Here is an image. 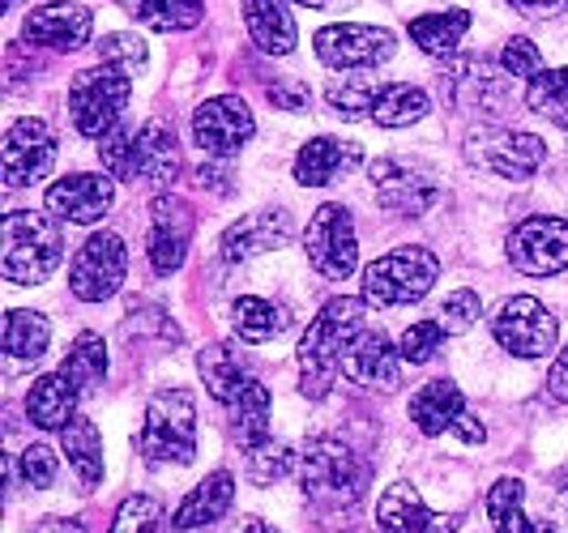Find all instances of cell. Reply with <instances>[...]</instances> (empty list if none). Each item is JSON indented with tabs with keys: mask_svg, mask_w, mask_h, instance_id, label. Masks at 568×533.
<instances>
[{
	"mask_svg": "<svg viewBox=\"0 0 568 533\" xmlns=\"http://www.w3.org/2000/svg\"><path fill=\"white\" fill-rule=\"evenodd\" d=\"M129 94H133V73L115 69V64H94L82 69L73 82H69V115H73V129L82 137H108L112 129H120V115L129 107Z\"/></svg>",
	"mask_w": 568,
	"mask_h": 533,
	"instance_id": "8992f818",
	"label": "cell"
},
{
	"mask_svg": "<svg viewBox=\"0 0 568 533\" xmlns=\"http://www.w3.org/2000/svg\"><path fill=\"white\" fill-rule=\"evenodd\" d=\"M90 30H94V18L85 4H43V9H30L27 18V34L34 48H48V52H78L90 43Z\"/></svg>",
	"mask_w": 568,
	"mask_h": 533,
	"instance_id": "ffe728a7",
	"label": "cell"
},
{
	"mask_svg": "<svg viewBox=\"0 0 568 533\" xmlns=\"http://www.w3.org/2000/svg\"><path fill=\"white\" fill-rule=\"evenodd\" d=\"M372 188H376V201L398 218H424L427 209L440 201V184L424 167L402 163V158H376L372 163Z\"/></svg>",
	"mask_w": 568,
	"mask_h": 533,
	"instance_id": "9a60e30c",
	"label": "cell"
},
{
	"mask_svg": "<svg viewBox=\"0 0 568 533\" xmlns=\"http://www.w3.org/2000/svg\"><path fill=\"white\" fill-rule=\"evenodd\" d=\"M142 457L150 465H189L197 457V401L189 389H163L150 397Z\"/></svg>",
	"mask_w": 568,
	"mask_h": 533,
	"instance_id": "5b68a950",
	"label": "cell"
},
{
	"mask_svg": "<svg viewBox=\"0 0 568 533\" xmlns=\"http://www.w3.org/2000/svg\"><path fill=\"white\" fill-rule=\"evenodd\" d=\"M64 256V235L48 214H34V209H13L4 214L0 223V269L9 281H34L52 278Z\"/></svg>",
	"mask_w": 568,
	"mask_h": 533,
	"instance_id": "7a4b0ae2",
	"label": "cell"
},
{
	"mask_svg": "<svg viewBox=\"0 0 568 533\" xmlns=\"http://www.w3.org/2000/svg\"><path fill=\"white\" fill-rule=\"evenodd\" d=\"M526 107L568 129V69H547L526 85Z\"/></svg>",
	"mask_w": 568,
	"mask_h": 533,
	"instance_id": "f35d334b",
	"label": "cell"
},
{
	"mask_svg": "<svg viewBox=\"0 0 568 533\" xmlns=\"http://www.w3.org/2000/svg\"><path fill=\"white\" fill-rule=\"evenodd\" d=\"M304 253L321 278L342 281L355 274L359 265V239H355V223H351V209L342 205H321L308 223L304 235Z\"/></svg>",
	"mask_w": 568,
	"mask_h": 533,
	"instance_id": "9c48e42d",
	"label": "cell"
},
{
	"mask_svg": "<svg viewBox=\"0 0 568 533\" xmlns=\"http://www.w3.org/2000/svg\"><path fill=\"white\" fill-rule=\"evenodd\" d=\"M509 4L521 18H530V22H551V18H560L568 9V0H509Z\"/></svg>",
	"mask_w": 568,
	"mask_h": 533,
	"instance_id": "c3c4849f",
	"label": "cell"
},
{
	"mask_svg": "<svg viewBox=\"0 0 568 533\" xmlns=\"http://www.w3.org/2000/svg\"><path fill=\"white\" fill-rule=\"evenodd\" d=\"M18 470H22V482H27V486L43 491V486L57 482V452L48 449V444H30V449L22 452V461H18Z\"/></svg>",
	"mask_w": 568,
	"mask_h": 533,
	"instance_id": "bcb514c9",
	"label": "cell"
},
{
	"mask_svg": "<svg viewBox=\"0 0 568 533\" xmlns=\"http://www.w3.org/2000/svg\"><path fill=\"white\" fill-rule=\"evenodd\" d=\"M150 265H154V274H175L180 265H184V256H189V239H193V209L184 205L180 197H163L154 201V209H150Z\"/></svg>",
	"mask_w": 568,
	"mask_h": 533,
	"instance_id": "e0dca14e",
	"label": "cell"
},
{
	"mask_svg": "<svg viewBox=\"0 0 568 533\" xmlns=\"http://www.w3.org/2000/svg\"><path fill=\"white\" fill-rule=\"evenodd\" d=\"M364 163V150L355 141L338 137H313L300 154H295V180L304 188H325L329 180H338L342 171L359 167Z\"/></svg>",
	"mask_w": 568,
	"mask_h": 533,
	"instance_id": "603a6c76",
	"label": "cell"
},
{
	"mask_svg": "<svg viewBox=\"0 0 568 533\" xmlns=\"http://www.w3.org/2000/svg\"><path fill=\"white\" fill-rule=\"evenodd\" d=\"M244 27L265 57H291L300 43V30H295L286 0H244Z\"/></svg>",
	"mask_w": 568,
	"mask_h": 533,
	"instance_id": "484cf974",
	"label": "cell"
},
{
	"mask_svg": "<svg viewBox=\"0 0 568 533\" xmlns=\"http://www.w3.org/2000/svg\"><path fill=\"white\" fill-rule=\"evenodd\" d=\"M295 235V223L286 209H256V214H244L240 223L227 226L223 235V260L227 265H240V260H253V256L278 253L291 244Z\"/></svg>",
	"mask_w": 568,
	"mask_h": 533,
	"instance_id": "d6986e66",
	"label": "cell"
},
{
	"mask_svg": "<svg viewBox=\"0 0 568 533\" xmlns=\"http://www.w3.org/2000/svg\"><path fill=\"white\" fill-rule=\"evenodd\" d=\"M34 533H85L78 521H69V516H52V521H43Z\"/></svg>",
	"mask_w": 568,
	"mask_h": 533,
	"instance_id": "f907efd6",
	"label": "cell"
},
{
	"mask_svg": "<svg viewBox=\"0 0 568 533\" xmlns=\"http://www.w3.org/2000/svg\"><path fill=\"white\" fill-rule=\"evenodd\" d=\"M479 311H484V304L475 290H454L440 308V325H445V334H466L470 325H479Z\"/></svg>",
	"mask_w": 568,
	"mask_h": 533,
	"instance_id": "f6af8a7d",
	"label": "cell"
},
{
	"mask_svg": "<svg viewBox=\"0 0 568 533\" xmlns=\"http://www.w3.org/2000/svg\"><path fill=\"white\" fill-rule=\"evenodd\" d=\"M180 175V141L175 129L163 120H145L133 129V180H145L154 188H171Z\"/></svg>",
	"mask_w": 568,
	"mask_h": 533,
	"instance_id": "7402d4cb",
	"label": "cell"
},
{
	"mask_svg": "<svg viewBox=\"0 0 568 533\" xmlns=\"http://www.w3.org/2000/svg\"><path fill=\"white\" fill-rule=\"evenodd\" d=\"M256 133L253 107L240 99V94H219V99H205L197 112H193V141L210 158H231L240 154Z\"/></svg>",
	"mask_w": 568,
	"mask_h": 533,
	"instance_id": "4fadbf2b",
	"label": "cell"
},
{
	"mask_svg": "<svg viewBox=\"0 0 568 533\" xmlns=\"http://www.w3.org/2000/svg\"><path fill=\"white\" fill-rule=\"evenodd\" d=\"M560 486H565V495H568V474H565V482H560Z\"/></svg>",
	"mask_w": 568,
	"mask_h": 533,
	"instance_id": "db71d44e",
	"label": "cell"
},
{
	"mask_svg": "<svg viewBox=\"0 0 568 533\" xmlns=\"http://www.w3.org/2000/svg\"><path fill=\"white\" fill-rule=\"evenodd\" d=\"M99 57H103V64H115V69H124V73H138L145 64V43L138 34L120 30V34H108V39L99 43Z\"/></svg>",
	"mask_w": 568,
	"mask_h": 533,
	"instance_id": "7bdbcfd3",
	"label": "cell"
},
{
	"mask_svg": "<svg viewBox=\"0 0 568 533\" xmlns=\"http://www.w3.org/2000/svg\"><path fill=\"white\" fill-rule=\"evenodd\" d=\"M295 4H308V9H338V4H351V0H295Z\"/></svg>",
	"mask_w": 568,
	"mask_h": 533,
	"instance_id": "f5cc1de1",
	"label": "cell"
},
{
	"mask_svg": "<svg viewBox=\"0 0 568 533\" xmlns=\"http://www.w3.org/2000/svg\"><path fill=\"white\" fill-rule=\"evenodd\" d=\"M270 103H274V107H286V112H304V107H308V85L274 82L270 85Z\"/></svg>",
	"mask_w": 568,
	"mask_h": 533,
	"instance_id": "7dc6e473",
	"label": "cell"
},
{
	"mask_svg": "<svg viewBox=\"0 0 568 533\" xmlns=\"http://www.w3.org/2000/svg\"><path fill=\"white\" fill-rule=\"evenodd\" d=\"M547 389H551V397L556 401H568V350L556 359V367H551V376H547Z\"/></svg>",
	"mask_w": 568,
	"mask_h": 533,
	"instance_id": "681fc988",
	"label": "cell"
},
{
	"mask_svg": "<svg viewBox=\"0 0 568 533\" xmlns=\"http://www.w3.org/2000/svg\"><path fill=\"white\" fill-rule=\"evenodd\" d=\"M60 449H64V461L73 465V474H78L82 486H99L103 482V440H99L94 422L78 414L60 431Z\"/></svg>",
	"mask_w": 568,
	"mask_h": 533,
	"instance_id": "f1b7e54d",
	"label": "cell"
},
{
	"mask_svg": "<svg viewBox=\"0 0 568 533\" xmlns=\"http://www.w3.org/2000/svg\"><path fill=\"white\" fill-rule=\"evenodd\" d=\"M454 103L475 112H496L505 103V82L487 69L484 60H462L454 69Z\"/></svg>",
	"mask_w": 568,
	"mask_h": 533,
	"instance_id": "1f68e13d",
	"label": "cell"
},
{
	"mask_svg": "<svg viewBox=\"0 0 568 533\" xmlns=\"http://www.w3.org/2000/svg\"><path fill=\"white\" fill-rule=\"evenodd\" d=\"M364 304L368 299H329L316 311L308 334L300 337V389L304 397H321L334 389V376L342 371V359L351 350V341L364 334Z\"/></svg>",
	"mask_w": 568,
	"mask_h": 533,
	"instance_id": "6da1fadb",
	"label": "cell"
},
{
	"mask_svg": "<svg viewBox=\"0 0 568 533\" xmlns=\"http://www.w3.org/2000/svg\"><path fill=\"white\" fill-rule=\"evenodd\" d=\"M129 13L145 22L150 30H193L201 22V13H205V0H133L129 4Z\"/></svg>",
	"mask_w": 568,
	"mask_h": 533,
	"instance_id": "74e56055",
	"label": "cell"
},
{
	"mask_svg": "<svg viewBox=\"0 0 568 533\" xmlns=\"http://www.w3.org/2000/svg\"><path fill=\"white\" fill-rule=\"evenodd\" d=\"M235 504V478L227 470L210 474L205 482H197L189 491V500L175 512V530H201V525H214L219 516H227V508Z\"/></svg>",
	"mask_w": 568,
	"mask_h": 533,
	"instance_id": "83f0119b",
	"label": "cell"
},
{
	"mask_svg": "<svg viewBox=\"0 0 568 533\" xmlns=\"http://www.w3.org/2000/svg\"><path fill=\"white\" fill-rule=\"evenodd\" d=\"M231 320H235V334L244 337V341L261 346V341H274V337L291 325V311H286L283 304L261 299V295H244V299H235Z\"/></svg>",
	"mask_w": 568,
	"mask_h": 533,
	"instance_id": "d6a6232c",
	"label": "cell"
},
{
	"mask_svg": "<svg viewBox=\"0 0 568 533\" xmlns=\"http://www.w3.org/2000/svg\"><path fill=\"white\" fill-rule=\"evenodd\" d=\"M197 371H201V380H205V389H210V397L223 401V406H231V401L240 397V389L253 380L244 359H240L231 346H205L197 355Z\"/></svg>",
	"mask_w": 568,
	"mask_h": 533,
	"instance_id": "4dcf8cb0",
	"label": "cell"
},
{
	"mask_svg": "<svg viewBox=\"0 0 568 533\" xmlns=\"http://www.w3.org/2000/svg\"><path fill=\"white\" fill-rule=\"evenodd\" d=\"M295 470V452L286 449V444H261V449L248 452V478H253L256 486H270V482H283L286 474Z\"/></svg>",
	"mask_w": 568,
	"mask_h": 533,
	"instance_id": "60d3db41",
	"label": "cell"
},
{
	"mask_svg": "<svg viewBox=\"0 0 568 533\" xmlns=\"http://www.w3.org/2000/svg\"><path fill=\"white\" fill-rule=\"evenodd\" d=\"M325 99L346 120H372L381 129H406L432 112V99L406 82H338L325 90Z\"/></svg>",
	"mask_w": 568,
	"mask_h": 533,
	"instance_id": "277c9868",
	"label": "cell"
},
{
	"mask_svg": "<svg viewBox=\"0 0 568 533\" xmlns=\"http://www.w3.org/2000/svg\"><path fill=\"white\" fill-rule=\"evenodd\" d=\"M129 274V248L115 230H99L82 244V253L73 256V269H69V290L82 299V304H103L112 299L115 290L124 286Z\"/></svg>",
	"mask_w": 568,
	"mask_h": 533,
	"instance_id": "ba28073f",
	"label": "cell"
},
{
	"mask_svg": "<svg viewBox=\"0 0 568 533\" xmlns=\"http://www.w3.org/2000/svg\"><path fill=\"white\" fill-rule=\"evenodd\" d=\"M57 163V133L48 129V120H18L9 133H4V145H0V167H4V184L9 188H27V184H39Z\"/></svg>",
	"mask_w": 568,
	"mask_h": 533,
	"instance_id": "5bb4252c",
	"label": "cell"
},
{
	"mask_svg": "<svg viewBox=\"0 0 568 533\" xmlns=\"http://www.w3.org/2000/svg\"><path fill=\"white\" fill-rule=\"evenodd\" d=\"M235 533H278V530H274V525H265L261 516H248V521H244V525H240Z\"/></svg>",
	"mask_w": 568,
	"mask_h": 533,
	"instance_id": "816d5d0a",
	"label": "cell"
},
{
	"mask_svg": "<svg viewBox=\"0 0 568 533\" xmlns=\"http://www.w3.org/2000/svg\"><path fill=\"white\" fill-rule=\"evenodd\" d=\"M466 158L505 180H530L547 163V145L535 133H517V129H479L466 141Z\"/></svg>",
	"mask_w": 568,
	"mask_h": 533,
	"instance_id": "7c38bea8",
	"label": "cell"
},
{
	"mask_svg": "<svg viewBox=\"0 0 568 533\" xmlns=\"http://www.w3.org/2000/svg\"><path fill=\"white\" fill-rule=\"evenodd\" d=\"M342 371L359 389L394 393L402 376V350H394V341L381 334V329H364V334L351 341V350L342 359Z\"/></svg>",
	"mask_w": 568,
	"mask_h": 533,
	"instance_id": "ac0fdd59",
	"label": "cell"
},
{
	"mask_svg": "<svg viewBox=\"0 0 568 533\" xmlns=\"http://www.w3.org/2000/svg\"><path fill=\"white\" fill-rule=\"evenodd\" d=\"M60 371H64L82 393L99 389V385H103V376H108V346H103V337L90 334V329L78 334V341L69 346V355H64Z\"/></svg>",
	"mask_w": 568,
	"mask_h": 533,
	"instance_id": "8d00e7d4",
	"label": "cell"
},
{
	"mask_svg": "<svg viewBox=\"0 0 568 533\" xmlns=\"http://www.w3.org/2000/svg\"><path fill=\"white\" fill-rule=\"evenodd\" d=\"M48 341H52V325L39 311L13 308L4 316V355L9 359H27V363L30 359H43Z\"/></svg>",
	"mask_w": 568,
	"mask_h": 533,
	"instance_id": "d590c367",
	"label": "cell"
},
{
	"mask_svg": "<svg viewBox=\"0 0 568 533\" xmlns=\"http://www.w3.org/2000/svg\"><path fill=\"white\" fill-rule=\"evenodd\" d=\"M466 419V397L454 380H432L419 393L410 397V422L424 431V435H445L457 431Z\"/></svg>",
	"mask_w": 568,
	"mask_h": 533,
	"instance_id": "4316f807",
	"label": "cell"
},
{
	"mask_svg": "<svg viewBox=\"0 0 568 533\" xmlns=\"http://www.w3.org/2000/svg\"><path fill=\"white\" fill-rule=\"evenodd\" d=\"M449 521L454 516H436L410 482H394L381 495V504H376V525L385 533H436L440 525H449Z\"/></svg>",
	"mask_w": 568,
	"mask_h": 533,
	"instance_id": "cb8c5ba5",
	"label": "cell"
},
{
	"mask_svg": "<svg viewBox=\"0 0 568 533\" xmlns=\"http://www.w3.org/2000/svg\"><path fill=\"white\" fill-rule=\"evenodd\" d=\"M300 478H304V495L316 508H351L364 486H368V465L355 457L351 444H342L334 435H316L300 457Z\"/></svg>",
	"mask_w": 568,
	"mask_h": 533,
	"instance_id": "3957f363",
	"label": "cell"
},
{
	"mask_svg": "<svg viewBox=\"0 0 568 533\" xmlns=\"http://www.w3.org/2000/svg\"><path fill=\"white\" fill-rule=\"evenodd\" d=\"M115 201V188L108 175H64L48 188V209L57 214L60 223H78L90 226L99 223Z\"/></svg>",
	"mask_w": 568,
	"mask_h": 533,
	"instance_id": "44dd1931",
	"label": "cell"
},
{
	"mask_svg": "<svg viewBox=\"0 0 568 533\" xmlns=\"http://www.w3.org/2000/svg\"><path fill=\"white\" fill-rule=\"evenodd\" d=\"M440 346H445V325L440 320H419V325H410L406 334H402V359L406 363H432L436 355H440Z\"/></svg>",
	"mask_w": 568,
	"mask_h": 533,
	"instance_id": "b9f144b4",
	"label": "cell"
},
{
	"mask_svg": "<svg viewBox=\"0 0 568 533\" xmlns=\"http://www.w3.org/2000/svg\"><path fill=\"white\" fill-rule=\"evenodd\" d=\"M470 30V13L466 9H449V13H424L410 22V39L424 48L427 57H454L457 43Z\"/></svg>",
	"mask_w": 568,
	"mask_h": 533,
	"instance_id": "e575fe53",
	"label": "cell"
},
{
	"mask_svg": "<svg viewBox=\"0 0 568 533\" xmlns=\"http://www.w3.org/2000/svg\"><path fill=\"white\" fill-rule=\"evenodd\" d=\"M163 530V504L150 495H133L124 500L112 521V533H159Z\"/></svg>",
	"mask_w": 568,
	"mask_h": 533,
	"instance_id": "ab89813d",
	"label": "cell"
},
{
	"mask_svg": "<svg viewBox=\"0 0 568 533\" xmlns=\"http://www.w3.org/2000/svg\"><path fill=\"white\" fill-rule=\"evenodd\" d=\"M500 69L509 73V78H526V82H535L542 73V57H539V48L530 43V39H509L505 43V52H500Z\"/></svg>",
	"mask_w": 568,
	"mask_h": 533,
	"instance_id": "ee69618b",
	"label": "cell"
},
{
	"mask_svg": "<svg viewBox=\"0 0 568 533\" xmlns=\"http://www.w3.org/2000/svg\"><path fill=\"white\" fill-rule=\"evenodd\" d=\"M491 334L496 341L517 355V359H547L556 350V337H560V325L556 316L542 308L539 299L530 295H513L500 304L496 320H491Z\"/></svg>",
	"mask_w": 568,
	"mask_h": 533,
	"instance_id": "8fae6325",
	"label": "cell"
},
{
	"mask_svg": "<svg viewBox=\"0 0 568 533\" xmlns=\"http://www.w3.org/2000/svg\"><path fill=\"white\" fill-rule=\"evenodd\" d=\"M440 278V260L427 248H394L364 269V299L372 308H402L424 299Z\"/></svg>",
	"mask_w": 568,
	"mask_h": 533,
	"instance_id": "52a82bcc",
	"label": "cell"
},
{
	"mask_svg": "<svg viewBox=\"0 0 568 533\" xmlns=\"http://www.w3.org/2000/svg\"><path fill=\"white\" fill-rule=\"evenodd\" d=\"M316 57L329 69H376L394 57V34L385 27H359V22H342V27L316 30Z\"/></svg>",
	"mask_w": 568,
	"mask_h": 533,
	"instance_id": "2e32d148",
	"label": "cell"
},
{
	"mask_svg": "<svg viewBox=\"0 0 568 533\" xmlns=\"http://www.w3.org/2000/svg\"><path fill=\"white\" fill-rule=\"evenodd\" d=\"M509 260L526 278H556L568 269V218L535 214L526 223L513 226Z\"/></svg>",
	"mask_w": 568,
	"mask_h": 533,
	"instance_id": "30bf717a",
	"label": "cell"
},
{
	"mask_svg": "<svg viewBox=\"0 0 568 533\" xmlns=\"http://www.w3.org/2000/svg\"><path fill=\"white\" fill-rule=\"evenodd\" d=\"M487 516H491L496 533H551L547 525H535L526 516V486L517 478H500L487 491Z\"/></svg>",
	"mask_w": 568,
	"mask_h": 533,
	"instance_id": "836d02e7",
	"label": "cell"
},
{
	"mask_svg": "<svg viewBox=\"0 0 568 533\" xmlns=\"http://www.w3.org/2000/svg\"><path fill=\"white\" fill-rule=\"evenodd\" d=\"M78 397H82V389H78L64 371L39 376L27 393L30 422H34V427H43V431H64L69 422L78 419Z\"/></svg>",
	"mask_w": 568,
	"mask_h": 533,
	"instance_id": "d4e9b609",
	"label": "cell"
},
{
	"mask_svg": "<svg viewBox=\"0 0 568 533\" xmlns=\"http://www.w3.org/2000/svg\"><path fill=\"white\" fill-rule=\"evenodd\" d=\"M231 431L240 440V449H261L270 440V389L261 380H248L240 397L231 401Z\"/></svg>",
	"mask_w": 568,
	"mask_h": 533,
	"instance_id": "f546056e",
	"label": "cell"
}]
</instances>
